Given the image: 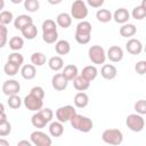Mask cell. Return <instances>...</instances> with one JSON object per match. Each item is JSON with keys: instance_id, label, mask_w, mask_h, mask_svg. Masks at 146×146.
<instances>
[{"instance_id": "cell-2", "label": "cell", "mask_w": 146, "mask_h": 146, "mask_svg": "<svg viewBox=\"0 0 146 146\" xmlns=\"http://www.w3.org/2000/svg\"><path fill=\"white\" fill-rule=\"evenodd\" d=\"M102 139L108 145H120L123 141V135L119 129H106L102 133Z\"/></svg>"}, {"instance_id": "cell-8", "label": "cell", "mask_w": 146, "mask_h": 146, "mask_svg": "<svg viewBox=\"0 0 146 146\" xmlns=\"http://www.w3.org/2000/svg\"><path fill=\"white\" fill-rule=\"evenodd\" d=\"M23 102H24L25 107L32 112H38L39 110H41L43 107V99H40V98L33 96L32 94H29L24 98Z\"/></svg>"}, {"instance_id": "cell-32", "label": "cell", "mask_w": 146, "mask_h": 146, "mask_svg": "<svg viewBox=\"0 0 146 146\" xmlns=\"http://www.w3.org/2000/svg\"><path fill=\"white\" fill-rule=\"evenodd\" d=\"M19 67H21V66L16 65V64H14V63H11V62H7V63L5 64V66H3V71H5V73H6L7 75L14 76V75H16V74L18 73Z\"/></svg>"}, {"instance_id": "cell-48", "label": "cell", "mask_w": 146, "mask_h": 146, "mask_svg": "<svg viewBox=\"0 0 146 146\" xmlns=\"http://www.w3.org/2000/svg\"><path fill=\"white\" fill-rule=\"evenodd\" d=\"M18 146H22V145H25V146H32V143L31 141H27V140H21L17 143Z\"/></svg>"}, {"instance_id": "cell-28", "label": "cell", "mask_w": 146, "mask_h": 146, "mask_svg": "<svg viewBox=\"0 0 146 146\" xmlns=\"http://www.w3.org/2000/svg\"><path fill=\"white\" fill-rule=\"evenodd\" d=\"M48 65H49L50 70L57 72L64 67V62H63V58L60 56H54L48 60Z\"/></svg>"}, {"instance_id": "cell-25", "label": "cell", "mask_w": 146, "mask_h": 146, "mask_svg": "<svg viewBox=\"0 0 146 146\" xmlns=\"http://www.w3.org/2000/svg\"><path fill=\"white\" fill-rule=\"evenodd\" d=\"M64 132V127H63V123L59 122V121H55V122H51L50 125H49V133L52 136V137H60Z\"/></svg>"}, {"instance_id": "cell-20", "label": "cell", "mask_w": 146, "mask_h": 146, "mask_svg": "<svg viewBox=\"0 0 146 146\" xmlns=\"http://www.w3.org/2000/svg\"><path fill=\"white\" fill-rule=\"evenodd\" d=\"M136 32H137V27L130 23H124L120 27V34L123 38H131L136 34Z\"/></svg>"}, {"instance_id": "cell-36", "label": "cell", "mask_w": 146, "mask_h": 146, "mask_svg": "<svg viewBox=\"0 0 146 146\" xmlns=\"http://www.w3.org/2000/svg\"><path fill=\"white\" fill-rule=\"evenodd\" d=\"M14 21L13 13L9 10H2L0 11V24L2 25H8Z\"/></svg>"}, {"instance_id": "cell-15", "label": "cell", "mask_w": 146, "mask_h": 146, "mask_svg": "<svg viewBox=\"0 0 146 146\" xmlns=\"http://www.w3.org/2000/svg\"><path fill=\"white\" fill-rule=\"evenodd\" d=\"M32 23H33V18L29 15H19L14 19V26L17 30H22Z\"/></svg>"}, {"instance_id": "cell-54", "label": "cell", "mask_w": 146, "mask_h": 146, "mask_svg": "<svg viewBox=\"0 0 146 146\" xmlns=\"http://www.w3.org/2000/svg\"><path fill=\"white\" fill-rule=\"evenodd\" d=\"M1 112H5V106H3L2 103H0V113H1Z\"/></svg>"}, {"instance_id": "cell-26", "label": "cell", "mask_w": 146, "mask_h": 146, "mask_svg": "<svg viewBox=\"0 0 146 146\" xmlns=\"http://www.w3.org/2000/svg\"><path fill=\"white\" fill-rule=\"evenodd\" d=\"M31 123H32V125H33L34 128H36V129H42V128L46 127V124H47L48 122H47V120H46L39 112H36L35 114L32 115V117H31Z\"/></svg>"}, {"instance_id": "cell-16", "label": "cell", "mask_w": 146, "mask_h": 146, "mask_svg": "<svg viewBox=\"0 0 146 146\" xmlns=\"http://www.w3.org/2000/svg\"><path fill=\"white\" fill-rule=\"evenodd\" d=\"M56 24L63 29H67L72 24V17L67 13H60L56 17Z\"/></svg>"}, {"instance_id": "cell-53", "label": "cell", "mask_w": 146, "mask_h": 146, "mask_svg": "<svg viewBox=\"0 0 146 146\" xmlns=\"http://www.w3.org/2000/svg\"><path fill=\"white\" fill-rule=\"evenodd\" d=\"M13 3H15V5H18V3H21L22 1H24V0H10Z\"/></svg>"}, {"instance_id": "cell-51", "label": "cell", "mask_w": 146, "mask_h": 146, "mask_svg": "<svg viewBox=\"0 0 146 146\" xmlns=\"http://www.w3.org/2000/svg\"><path fill=\"white\" fill-rule=\"evenodd\" d=\"M50 5H58V3H60L63 0H47Z\"/></svg>"}, {"instance_id": "cell-21", "label": "cell", "mask_w": 146, "mask_h": 146, "mask_svg": "<svg viewBox=\"0 0 146 146\" xmlns=\"http://www.w3.org/2000/svg\"><path fill=\"white\" fill-rule=\"evenodd\" d=\"M78 73H79L78 67H76L75 65H73V64H68V65H66V66L64 67L62 74L66 78L67 81H72L73 79H75V78L78 76Z\"/></svg>"}, {"instance_id": "cell-52", "label": "cell", "mask_w": 146, "mask_h": 146, "mask_svg": "<svg viewBox=\"0 0 146 146\" xmlns=\"http://www.w3.org/2000/svg\"><path fill=\"white\" fill-rule=\"evenodd\" d=\"M3 8H5V0H0V11H2Z\"/></svg>"}, {"instance_id": "cell-24", "label": "cell", "mask_w": 146, "mask_h": 146, "mask_svg": "<svg viewBox=\"0 0 146 146\" xmlns=\"http://www.w3.org/2000/svg\"><path fill=\"white\" fill-rule=\"evenodd\" d=\"M97 74H98V70H97L96 66H94V65L86 66V67L82 70V72H81V75H82L83 78H86V79H87L88 81H90V82L97 78Z\"/></svg>"}, {"instance_id": "cell-37", "label": "cell", "mask_w": 146, "mask_h": 146, "mask_svg": "<svg viewBox=\"0 0 146 146\" xmlns=\"http://www.w3.org/2000/svg\"><path fill=\"white\" fill-rule=\"evenodd\" d=\"M78 33H86V34H91V24L87 21H82L76 25V31Z\"/></svg>"}, {"instance_id": "cell-34", "label": "cell", "mask_w": 146, "mask_h": 146, "mask_svg": "<svg viewBox=\"0 0 146 146\" xmlns=\"http://www.w3.org/2000/svg\"><path fill=\"white\" fill-rule=\"evenodd\" d=\"M7 103H8V106H9L10 108H13V110H17V108H19L21 105H22V99H21V97L16 94V95L8 96V100H7Z\"/></svg>"}, {"instance_id": "cell-10", "label": "cell", "mask_w": 146, "mask_h": 146, "mask_svg": "<svg viewBox=\"0 0 146 146\" xmlns=\"http://www.w3.org/2000/svg\"><path fill=\"white\" fill-rule=\"evenodd\" d=\"M67 84H68V81L66 80V78H65L62 73L55 74V75L52 76V79H51V86H52V88H54L55 90H57V91H63V90H65L66 87H67Z\"/></svg>"}, {"instance_id": "cell-35", "label": "cell", "mask_w": 146, "mask_h": 146, "mask_svg": "<svg viewBox=\"0 0 146 146\" xmlns=\"http://www.w3.org/2000/svg\"><path fill=\"white\" fill-rule=\"evenodd\" d=\"M24 8L30 13H35L40 8L39 0H24Z\"/></svg>"}, {"instance_id": "cell-12", "label": "cell", "mask_w": 146, "mask_h": 146, "mask_svg": "<svg viewBox=\"0 0 146 146\" xmlns=\"http://www.w3.org/2000/svg\"><path fill=\"white\" fill-rule=\"evenodd\" d=\"M125 49L131 55H139L143 51V43L138 39H130L125 43Z\"/></svg>"}, {"instance_id": "cell-3", "label": "cell", "mask_w": 146, "mask_h": 146, "mask_svg": "<svg viewBox=\"0 0 146 146\" xmlns=\"http://www.w3.org/2000/svg\"><path fill=\"white\" fill-rule=\"evenodd\" d=\"M127 127L133 131V132H140L145 127V120L143 115L136 113V114H129L125 119Z\"/></svg>"}, {"instance_id": "cell-41", "label": "cell", "mask_w": 146, "mask_h": 146, "mask_svg": "<svg viewBox=\"0 0 146 146\" xmlns=\"http://www.w3.org/2000/svg\"><path fill=\"white\" fill-rule=\"evenodd\" d=\"M42 32H50V31H55L57 30V24L52 21V19H46L42 23Z\"/></svg>"}, {"instance_id": "cell-5", "label": "cell", "mask_w": 146, "mask_h": 146, "mask_svg": "<svg viewBox=\"0 0 146 146\" xmlns=\"http://www.w3.org/2000/svg\"><path fill=\"white\" fill-rule=\"evenodd\" d=\"M87 16H88V8L84 1L75 0L71 6V17L79 19V21L81 19L83 21V18H86Z\"/></svg>"}, {"instance_id": "cell-9", "label": "cell", "mask_w": 146, "mask_h": 146, "mask_svg": "<svg viewBox=\"0 0 146 146\" xmlns=\"http://www.w3.org/2000/svg\"><path fill=\"white\" fill-rule=\"evenodd\" d=\"M21 90V84L18 81L11 79V80H7L3 82L2 84V92L6 96H11V95H16L18 94Z\"/></svg>"}, {"instance_id": "cell-4", "label": "cell", "mask_w": 146, "mask_h": 146, "mask_svg": "<svg viewBox=\"0 0 146 146\" xmlns=\"http://www.w3.org/2000/svg\"><path fill=\"white\" fill-rule=\"evenodd\" d=\"M88 56H89V59L96 64V65H99V64H104L105 60H106V52H105V49L100 46H91L88 50Z\"/></svg>"}, {"instance_id": "cell-7", "label": "cell", "mask_w": 146, "mask_h": 146, "mask_svg": "<svg viewBox=\"0 0 146 146\" xmlns=\"http://www.w3.org/2000/svg\"><path fill=\"white\" fill-rule=\"evenodd\" d=\"M76 113L75 108L72 105H65V106H60L59 108H57L56 111V119L62 122L65 123L67 121H70L72 119V116Z\"/></svg>"}, {"instance_id": "cell-19", "label": "cell", "mask_w": 146, "mask_h": 146, "mask_svg": "<svg viewBox=\"0 0 146 146\" xmlns=\"http://www.w3.org/2000/svg\"><path fill=\"white\" fill-rule=\"evenodd\" d=\"M73 102H74V105L78 108H84L89 104V97H88V95L86 92L80 91L74 96V100Z\"/></svg>"}, {"instance_id": "cell-39", "label": "cell", "mask_w": 146, "mask_h": 146, "mask_svg": "<svg viewBox=\"0 0 146 146\" xmlns=\"http://www.w3.org/2000/svg\"><path fill=\"white\" fill-rule=\"evenodd\" d=\"M8 30L6 27V25L0 24V49L3 48L8 41Z\"/></svg>"}, {"instance_id": "cell-31", "label": "cell", "mask_w": 146, "mask_h": 146, "mask_svg": "<svg viewBox=\"0 0 146 146\" xmlns=\"http://www.w3.org/2000/svg\"><path fill=\"white\" fill-rule=\"evenodd\" d=\"M46 60H47L46 55L42 52H33L31 56V63L34 66H42L46 63Z\"/></svg>"}, {"instance_id": "cell-29", "label": "cell", "mask_w": 146, "mask_h": 146, "mask_svg": "<svg viewBox=\"0 0 146 146\" xmlns=\"http://www.w3.org/2000/svg\"><path fill=\"white\" fill-rule=\"evenodd\" d=\"M96 18L100 22V23H108L111 19H113L112 17V13L108 9H99L96 13Z\"/></svg>"}, {"instance_id": "cell-43", "label": "cell", "mask_w": 146, "mask_h": 146, "mask_svg": "<svg viewBox=\"0 0 146 146\" xmlns=\"http://www.w3.org/2000/svg\"><path fill=\"white\" fill-rule=\"evenodd\" d=\"M91 34H86V33H78L75 32V40L78 43L80 44H87L90 41V36Z\"/></svg>"}, {"instance_id": "cell-17", "label": "cell", "mask_w": 146, "mask_h": 146, "mask_svg": "<svg viewBox=\"0 0 146 146\" xmlns=\"http://www.w3.org/2000/svg\"><path fill=\"white\" fill-rule=\"evenodd\" d=\"M73 81V86L78 91H84L90 87V81H88L86 78H83L81 74L78 75L75 79L72 80Z\"/></svg>"}, {"instance_id": "cell-1", "label": "cell", "mask_w": 146, "mask_h": 146, "mask_svg": "<svg viewBox=\"0 0 146 146\" xmlns=\"http://www.w3.org/2000/svg\"><path fill=\"white\" fill-rule=\"evenodd\" d=\"M70 123H71L72 128H74L75 130L81 131V132H89L94 127V122L91 121V119H89L84 115L78 114V113H75L72 116V119L70 120Z\"/></svg>"}, {"instance_id": "cell-22", "label": "cell", "mask_w": 146, "mask_h": 146, "mask_svg": "<svg viewBox=\"0 0 146 146\" xmlns=\"http://www.w3.org/2000/svg\"><path fill=\"white\" fill-rule=\"evenodd\" d=\"M21 32H22V35H23L25 39H27V40H33V39L36 36V34H38V29H36V26L32 23V24L25 26L24 29H22Z\"/></svg>"}, {"instance_id": "cell-13", "label": "cell", "mask_w": 146, "mask_h": 146, "mask_svg": "<svg viewBox=\"0 0 146 146\" xmlns=\"http://www.w3.org/2000/svg\"><path fill=\"white\" fill-rule=\"evenodd\" d=\"M116 74H117V70L112 64H105L100 70V75L105 80H113L116 76Z\"/></svg>"}, {"instance_id": "cell-33", "label": "cell", "mask_w": 146, "mask_h": 146, "mask_svg": "<svg viewBox=\"0 0 146 146\" xmlns=\"http://www.w3.org/2000/svg\"><path fill=\"white\" fill-rule=\"evenodd\" d=\"M58 39V32L57 30L50 31V32H42V40L46 43H55Z\"/></svg>"}, {"instance_id": "cell-47", "label": "cell", "mask_w": 146, "mask_h": 146, "mask_svg": "<svg viewBox=\"0 0 146 146\" xmlns=\"http://www.w3.org/2000/svg\"><path fill=\"white\" fill-rule=\"evenodd\" d=\"M104 1L105 0H87L88 5L91 6L92 8H100L104 5Z\"/></svg>"}, {"instance_id": "cell-46", "label": "cell", "mask_w": 146, "mask_h": 146, "mask_svg": "<svg viewBox=\"0 0 146 146\" xmlns=\"http://www.w3.org/2000/svg\"><path fill=\"white\" fill-rule=\"evenodd\" d=\"M135 70L139 75H144L146 72V62L145 60H139L136 65H135Z\"/></svg>"}, {"instance_id": "cell-18", "label": "cell", "mask_w": 146, "mask_h": 146, "mask_svg": "<svg viewBox=\"0 0 146 146\" xmlns=\"http://www.w3.org/2000/svg\"><path fill=\"white\" fill-rule=\"evenodd\" d=\"M21 74L22 76L25 79V80H32L35 78V74H36V70H35V66L33 64H26V65H23L22 70H21Z\"/></svg>"}, {"instance_id": "cell-30", "label": "cell", "mask_w": 146, "mask_h": 146, "mask_svg": "<svg viewBox=\"0 0 146 146\" xmlns=\"http://www.w3.org/2000/svg\"><path fill=\"white\" fill-rule=\"evenodd\" d=\"M24 46V40L21 36H13L9 40V48L14 51H18L23 48Z\"/></svg>"}, {"instance_id": "cell-11", "label": "cell", "mask_w": 146, "mask_h": 146, "mask_svg": "<svg viewBox=\"0 0 146 146\" xmlns=\"http://www.w3.org/2000/svg\"><path fill=\"white\" fill-rule=\"evenodd\" d=\"M106 57L111 62H113V63H119L123 58V50L119 46H112V47L108 48L107 54H106Z\"/></svg>"}, {"instance_id": "cell-23", "label": "cell", "mask_w": 146, "mask_h": 146, "mask_svg": "<svg viewBox=\"0 0 146 146\" xmlns=\"http://www.w3.org/2000/svg\"><path fill=\"white\" fill-rule=\"evenodd\" d=\"M55 50L58 55H67L71 50V44L67 40H59L55 44Z\"/></svg>"}, {"instance_id": "cell-50", "label": "cell", "mask_w": 146, "mask_h": 146, "mask_svg": "<svg viewBox=\"0 0 146 146\" xmlns=\"http://www.w3.org/2000/svg\"><path fill=\"white\" fill-rule=\"evenodd\" d=\"M0 146H9V141L6 139L0 138Z\"/></svg>"}, {"instance_id": "cell-6", "label": "cell", "mask_w": 146, "mask_h": 146, "mask_svg": "<svg viewBox=\"0 0 146 146\" xmlns=\"http://www.w3.org/2000/svg\"><path fill=\"white\" fill-rule=\"evenodd\" d=\"M30 138H31V143L35 146H50L52 144L51 138L47 133L39 131V130L33 131L31 133Z\"/></svg>"}, {"instance_id": "cell-45", "label": "cell", "mask_w": 146, "mask_h": 146, "mask_svg": "<svg viewBox=\"0 0 146 146\" xmlns=\"http://www.w3.org/2000/svg\"><path fill=\"white\" fill-rule=\"evenodd\" d=\"M30 94H32L33 96H35V97H38V98H40V99H43V98H44V90H43V88H41V87H39V86L33 87V88L31 89V92H30Z\"/></svg>"}, {"instance_id": "cell-40", "label": "cell", "mask_w": 146, "mask_h": 146, "mask_svg": "<svg viewBox=\"0 0 146 146\" xmlns=\"http://www.w3.org/2000/svg\"><path fill=\"white\" fill-rule=\"evenodd\" d=\"M11 132V124L7 121L0 123V137H7Z\"/></svg>"}, {"instance_id": "cell-14", "label": "cell", "mask_w": 146, "mask_h": 146, "mask_svg": "<svg viewBox=\"0 0 146 146\" xmlns=\"http://www.w3.org/2000/svg\"><path fill=\"white\" fill-rule=\"evenodd\" d=\"M112 17H113V19H114L116 23H119V24H124V23H127V22L129 21L130 14H129V11H128L125 8H119V9H116V10L114 11V14L112 15Z\"/></svg>"}, {"instance_id": "cell-38", "label": "cell", "mask_w": 146, "mask_h": 146, "mask_svg": "<svg viewBox=\"0 0 146 146\" xmlns=\"http://www.w3.org/2000/svg\"><path fill=\"white\" fill-rule=\"evenodd\" d=\"M8 62H11V63H14V64H16V65H18V66H22V64H23V62H24V57H23L19 52L14 51V52H11V54L8 56Z\"/></svg>"}, {"instance_id": "cell-42", "label": "cell", "mask_w": 146, "mask_h": 146, "mask_svg": "<svg viewBox=\"0 0 146 146\" xmlns=\"http://www.w3.org/2000/svg\"><path fill=\"white\" fill-rule=\"evenodd\" d=\"M135 111L140 114V115H144L146 114V100L145 99H140V100H137L135 103Z\"/></svg>"}, {"instance_id": "cell-44", "label": "cell", "mask_w": 146, "mask_h": 146, "mask_svg": "<svg viewBox=\"0 0 146 146\" xmlns=\"http://www.w3.org/2000/svg\"><path fill=\"white\" fill-rule=\"evenodd\" d=\"M46 120H47V122L49 123L51 120H52V116H54V112L50 110V108H41V110H39L38 111Z\"/></svg>"}, {"instance_id": "cell-27", "label": "cell", "mask_w": 146, "mask_h": 146, "mask_svg": "<svg viewBox=\"0 0 146 146\" xmlns=\"http://www.w3.org/2000/svg\"><path fill=\"white\" fill-rule=\"evenodd\" d=\"M132 18L137 19V21H140L143 18L146 17V6H145V0H143V3L140 6H137L132 9Z\"/></svg>"}, {"instance_id": "cell-49", "label": "cell", "mask_w": 146, "mask_h": 146, "mask_svg": "<svg viewBox=\"0 0 146 146\" xmlns=\"http://www.w3.org/2000/svg\"><path fill=\"white\" fill-rule=\"evenodd\" d=\"M5 121H7V115H6L5 112H1L0 113V123L1 122H5Z\"/></svg>"}]
</instances>
